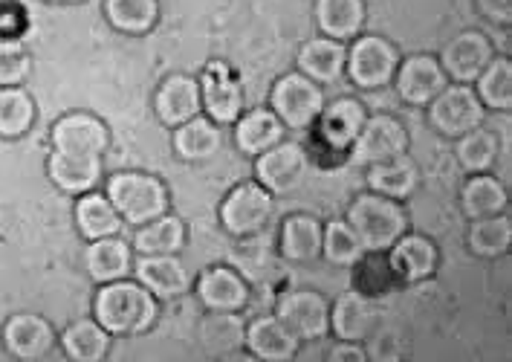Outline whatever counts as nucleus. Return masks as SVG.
I'll list each match as a JSON object with an SVG mask.
<instances>
[{
    "label": "nucleus",
    "mask_w": 512,
    "mask_h": 362,
    "mask_svg": "<svg viewBox=\"0 0 512 362\" xmlns=\"http://www.w3.org/2000/svg\"><path fill=\"white\" fill-rule=\"evenodd\" d=\"M368 119V111L359 99L353 96H339L333 102H324L322 113L316 116L313 128V142L324 145V151L333 157V166H339L342 160H348L356 134L362 131Z\"/></svg>",
    "instance_id": "nucleus-8"
},
{
    "label": "nucleus",
    "mask_w": 512,
    "mask_h": 362,
    "mask_svg": "<svg viewBox=\"0 0 512 362\" xmlns=\"http://www.w3.org/2000/svg\"><path fill=\"white\" fill-rule=\"evenodd\" d=\"M50 145V151L70 160H105L110 151V128L96 113L70 111L55 119Z\"/></svg>",
    "instance_id": "nucleus-5"
},
{
    "label": "nucleus",
    "mask_w": 512,
    "mask_h": 362,
    "mask_svg": "<svg viewBox=\"0 0 512 362\" xmlns=\"http://www.w3.org/2000/svg\"><path fill=\"white\" fill-rule=\"evenodd\" d=\"M362 252H365L362 241H359V235L353 232V226L345 218H333V221L324 223L322 255L327 264L351 270L353 264L362 258Z\"/></svg>",
    "instance_id": "nucleus-42"
},
{
    "label": "nucleus",
    "mask_w": 512,
    "mask_h": 362,
    "mask_svg": "<svg viewBox=\"0 0 512 362\" xmlns=\"http://www.w3.org/2000/svg\"><path fill=\"white\" fill-rule=\"evenodd\" d=\"M174 137H171V145H174V154L177 160L183 163H206L212 160L220 145H223V131L217 125L215 119H209L206 113H197L186 119L183 125L171 128Z\"/></svg>",
    "instance_id": "nucleus-27"
},
{
    "label": "nucleus",
    "mask_w": 512,
    "mask_h": 362,
    "mask_svg": "<svg viewBox=\"0 0 512 362\" xmlns=\"http://www.w3.org/2000/svg\"><path fill=\"white\" fill-rule=\"evenodd\" d=\"M134 276L157 302H174L191 290L189 267L180 255H136Z\"/></svg>",
    "instance_id": "nucleus-15"
},
{
    "label": "nucleus",
    "mask_w": 512,
    "mask_h": 362,
    "mask_svg": "<svg viewBox=\"0 0 512 362\" xmlns=\"http://www.w3.org/2000/svg\"><path fill=\"white\" fill-rule=\"evenodd\" d=\"M110 339L113 336L93 319H76L64 328V334L58 336L64 357L73 362H102L108 357Z\"/></svg>",
    "instance_id": "nucleus-33"
},
{
    "label": "nucleus",
    "mask_w": 512,
    "mask_h": 362,
    "mask_svg": "<svg viewBox=\"0 0 512 362\" xmlns=\"http://www.w3.org/2000/svg\"><path fill=\"white\" fill-rule=\"evenodd\" d=\"M186 241H189V229L186 221L165 212L154 221L134 226V247L136 255H180L186 250Z\"/></svg>",
    "instance_id": "nucleus-28"
},
{
    "label": "nucleus",
    "mask_w": 512,
    "mask_h": 362,
    "mask_svg": "<svg viewBox=\"0 0 512 362\" xmlns=\"http://www.w3.org/2000/svg\"><path fill=\"white\" fill-rule=\"evenodd\" d=\"M475 3L489 24L501 29L512 27V0H475Z\"/></svg>",
    "instance_id": "nucleus-45"
},
{
    "label": "nucleus",
    "mask_w": 512,
    "mask_h": 362,
    "mask_svg": "<svg viewBox=\"0 0 512 362\" xmlns=\"http://www.w3.org/2000/svg\"><path fill=\"white\" fill-rule=\"evenodd\" d=\"M0 3H6V0H0Z\"/></svg>",
    "instance_id": "nucleus-48"
},
{
    "label": "nucleus",
    "mask_w": 512,
    "mask_h": 362,
    "mask_svg": "<svg viewBox=\"0 0 512 362\" xmlns=\"http://www.w3.org/2000/svg\"><path fill=\"white\" fill-rule=\"evenodd\" d=\"M507 206H510V192L492 171L466 177V183L460 189V209L469 221L507 212Z\"/></svg>",
    "instance_id": "nucleus-32"
},
{
    "label": "nucleus",
    "mask_w": 512,
    "mask_h": 362,
    "mask_svg": "<svg viewBox=\"0 0 512 362\" xmlns=\"http://www.w3.org/2000/svg\"><path fill=\"white\" fill-rule=\"evenodd\" d=\"M275 316L301 339V342H316L330 334V302L319 290H290L278 299Z\"/></svg>",
    "instance_id": "nucleus-13"
},
{
    "label": "nucleus",
    "mask_w": 512,
    "mask_h": 362,
    "mask_svg": "<svg viewBox=\"0 0 512 362\" xmlns=\"http://www.w3.org/2000/svg\"><path fill=\"white\" fill-rule=\"evenodd\" d=\"M102 192L108 195L125 226H142V223L154 221V218L165 215L171 206L165 183L157 174H148V171H131V168L116 171L105 180Z\"/></svg>",
    "instance_id": "nucleus-2"
},
{
    "label": "nucleus",
    "mask_w": 512,
    "mask_h": 362,
    "mask_svg": "<svg viewBox=\"0 0 512 362\" xmlns=\"http://www.w3.org/2000/svg\"><path fill=\"white\" fill-rule=\"evenodd\" d=\"M391 270L400 284H417L432 279L440 267V250L429 235L420 232H403L388 252H385Z\"/></svg>",
    "instance_id": "nucleus-19"
},
{
    "label": "nucleus",
    "mask_w": 512,
    "mask_h": 362,
    "mask_svg": "<svg viewBox=\"0 0 512 362\" xmlns=\"http://www.w3.org/2000/svg\"><path fill=\"white\" fill-rule=\"evenodd\" d=\"M38 108L24 84L0 87V140H21L32 131Z\"/></svg>",
    "instance_id": "nucleus-36"
},
{
    "label": "nucleus",
    "mask_w": 512,
    "mask_h": 362,
    "mask_svg": "<svg viewBox=\"0 0 512 362\" xmlns=\"http://www.w3.org/2000/svg\"><path fill=\"white\" fill-rule=\"evenodd\" d=\"M105 18L122 35H148L160 21V0H105Z\"/></svg>",
    "instance_id": "nucleus-38"
},
{
    "label": "nucleus",
    "mask_w": 512,
    "mask_h": 362,
    "mask_svg": "<svg viewBox=\"0 0 512 362\" xmlns=\"http://www.w3.org/2000/svg\"><path fill=\"white\" fill-rule=\"evenodd\" d=\"M32 73V56L24 41H0V87L24 84Z\"/></svg>",
    "instance_id": "nucleus-43"
},
{
    "label": "nucleus",
    "mask_w": 512,
    "mask_h": 362,
    "mask_svg": "<svg viewBox=\"0 0 512 362\" xmlns=\"http://www.w3.org/2000/svg\"><path fill=\"white\" fill-rule=\"evenodd\" d=\"M0 342H3V351L12 360L38 362L47 360L53 354L58 336H55L53 325L44 316H38V313H12L0 328Z\"/></svg>",
    "instance_id": "nucleus-12"
},
{
    "label": "nucleus",
    "mask_w": 512,
    "mask_h": 362,
    "mask_svg": "<svg viewBox=\"0 0 512 362\" xmlns=\"http://www.w3.org/2000/svg\"><path fill=\"white\" fill-rule=\"evenodd\" d=\"M191 290L197 293L200 305L206 310H229V313H241L243 307L249 305L252 299V290H249V281L243 279L241 273L229 264H215V267H206Z\"/></svg>",
    "instance_id": "nucleus-18"
},
{
    "label": "nucleus",
    "mask_w": 512,
    "mask_h": 362,
    "mask_svg": "<svg viewBox=\"0 0 512 362\" xmlns=\"http://www.w3.org/2000/svg\"><path fill=\"white\" fill-rule=\"evenodd\" d=\"M408 154V131L400 119L379 113V116H368L362 131L356 134L348 160L353 166H374V163H385L391 157Z\"/></svg>",
    "instance_id": "nucleus-10"
},
{
    "label": "nucleus",
    "mask_w": 512,
    "mask_h": 362,
    "mask_svg": "<svg viewBox=\"0 0 512 362\" xmlns=\"http://www.w3.org/2000/svg\"><path fill=\"white\" fill-rule=\"evenodd\" d=\"M29 18L27 9L18 6L15 0L0 3V41H21L27 35Z\"/></svg>",
    "instance_id": "nucleus-44"
},
{
    "label": "nucleus",
    "mask_w": 512,
    "mask_h": 362,
    "mask_svg": "<svg viewBox=\"0 0 512 362\" xmlns=\"http://www.w3.org/2000/svg\"><path fill=\"white\" fill-rule=\"evenodd\" d=\"M345 221L351 223L353 232L362 241L365 252H388V247L408 232V215L403 203L394 197L377 195V192H359L348 206Z\"/></svg>",
    "instance_id": "nucleus-3"
},
{
    "label": "nucleus",
    "mask_w": 512,
    "mask_h": 362,
    "mask_svg": "<svg viewBox=\"0 0 512 362\" xmlns=\"http://www.w3.org/2000/svg\"><path fill=\"white\" fill-rule=\"evenodd\" d=\"M330 362H365L368 354L362 348V342H345V339H336V348L327 354Z\"/></svg>",
    "instance_id": "nucleus-46"
},
{
    "label": "nucleus",
    "mask_w": 512,
    "mask_h": 362,
    "mask_svg": "<svg viewBox=\"0 0 512 362\" xmlns=\"http://www.w3.org/2000/svg\"><path fill=\"white\" fill-rule=\"evenodd\" d=\"M501 154V142L492 131H486L484 125L466 131L463 137L455 140V157H458L460 168L466 174H484V171H492L495 160Z\"/></svg>",
    "instance_id": "nucleus-40"
},
{
    "label": "nucleus",
    "mask_w": 512,
    "mask_h": 362,
    "mask_svg": "<svg viewBox=\"0 0 512 362\" xmlns=\"http://www.w3.org/2000/svg\"><path fill=\"white\" fill-rule=\"evenodd\" d=\"M394 90L411 108H426L434 96L449 84L440 61L432 53H417V56L400 58L397 73H394Z\"/></svg>",
    "instance_id": "nucleus-16"
},
{
    "label": "nucleus",
    "mask_w": 512,
    "mask_h": 362,
    "mask_svg": "<svg viewBox=\"0 0 512 362\" xmlns=\"http://www.w3.org/2000/svg\"><path fill=\"white\" fill-rule=\"evenodd\" d=\"M246 342V322L241 313L229 310H209V316L200 322V345L212 357H232Z\"/></svg>",
    "instance_id": "nucleus-35"
},
{
    "label": "nucleus",
    "mask_w": 512,
    "mask_h": 362,
    "mask_svg": "<svg viewBox=\"0 0 512 362\" xmlns=\"http://www.w3.org/2000/svg\"><path fill=\"white\" fill-rule=\"evenodd\" d=\"M200 102L203 113L217 125H232L243 113V84L226 61H209L200 73Z\"/></svg>",
    "instance_id": "nucleus-11"
},
{
    "label": "nucleus",
    "mask_w": 512,
    "mask_h": 362,
    "mask_svg": "<svg viewBox=\"0 0 512 362\" xmlns=\"http://www.w3.org/2000/svg\"><path fill=\"white\" fill-rule=\"evenodd\" d=\"M492 56H495L492 38H486L484 32H478V29H466L440 50L437 61H440L449 82L472 84L481 76L486 64L492 61Z\"/></svg>",
    "instance_id": "nucleus-17"
},
{
    "label": "nucleus",
    "mask_w": 512,
    "mask_h": 362,
    "mask_svg": "<svg viewBox=\"0 0 512 362\" xmlns=\"http://www.w3.org/2000/svg\"><path fill=\"white\" fill-rule=\"evenodd\" d=\"M252 160H255V180L272 195H287L310 166L307 148L301 142L287 140L275 142L272 148Z\"/></svg>",
    "instance_id": "nucleus-14"
},
{
    "label": "nucleus",
    "mask_w": 512,
    "mask_h": 362,
    "mask_svg": "<svg viewBox=\"0 0 512 362\" xmlns=\"http://www.w3.org/2000/svg\"><path fill=\"white\" fill-rule=\"evenodd\" d=\"M47 3H55V6H70V3H84V0H47Z\"/></svg>",
    "instance_id": "nucleus-47"
},
{
    "label": "nucleus",
    "mask_w": 512,
    "mask_h": 362,
    "mask_svg": "<svg viewBox=\"0 0 512 362\" xmlns=\"http://www.w3.org/2000/svg\"><path fill=\"white\" fill-rule=\"evenodd\" d=\"M379 313L374 299L362 296L359 290H345L330 302V334L345 342H365L377 328Z\"/></svg>",
    "instance_id": "nucleus-22"
},
{
    "label": "nucleus",
    "mask_w": 512,
    "mask_h": 362,
    "mask_svg": "<svg viewBox=\"0 0 512 362\" xmlns=\"http://www.w3.org/2000/svg\"><path fill=\"white\" fill-rule=\"evenodd\" d=\"M275 209V195L267 192L258 180H243L223 197L217 218L232 238H255L264 232Z\"/></svg>",
    "instance_id": "nucleus-4"
},
{
    "label": "nucleus",
    "mask_w": 512,
    "mask_h": 362,
    "mask_svg": "<svg viewBox=\"0 0 512 362\" xmlns=\"http://www.w3.org/2000/svg\"><path fill=\"white\" fill-rule=\"evenodd\" d=\"M102 168H105V160H70L55 151H50L47 157V177L53 180L55 189L73 197L99 189Z\"/></svg>",
    "instance_id": "nucleus-34"
},
{
    "label": "nucleus",
    "mask_w": 512,
    "mask_h": 362,
    "mask_svg": "<svg viewBox=\"0 0 512 362\" xmlns=\"http://www.w3.org/2000/svg\"><path fill=\"white\" fill-rule=\"evenodd\" d=\"M512 247V221L507 212L475 218L469 226V250L478 258H504Z\"/></svg>",
    "instance_id": "nucleus-39"
},
{
    "label": "nucleus",
    "mask_w": 512,
    "mask_h": 362,
    "mask_svg": "<svg viewBox=\"0 0 512 362\" xmlns=\"http://www.w3.org/2000/svg\"><path fill=\"white\" fill-rule=\"evenodd\" d=\"M93 319L110 336L145 334L160 319V302L136 279L105 281L93 293Z\"/></svg>",
    "instance_id": "nucleus-1"
},
{
    "label": "nucleus",
    "mask_w": 512,
    "mask_h": 362,
    "mask_svg": "<svg viewBox=\"0 0 512 362\" xmlns=\"http://www.w3.org/2000/svg\"><path fill=\"white\" fill-rule=\"evenodd\" d=\"M400 64L397 47L382 38V35H365L359 32L353 41H348V58H345V73L359 90H379L388 87Z\"/></svg>",
    "instance_id": "nucleus-6"
},
{
    "label": "nucleus",
    "mask_w": 512,
    "mask_h": 362,
    "mask_svg": "<svg viewBox=\"0 0 512 362\" xmlns=\"http://www.w3.org/2000/svg\"><path fill=\"white\" fill-rule=\"evenodd\" d=\"M287 140V128L284 122L275 116L272 108H252L243 111L235 122H232V142L235 148L246 154V157H258L275 142Z\"/></svg>",
    "instance_id": "nucleus-25"
},
{
    "label": "nucleus",
    "mask_w": 512,
    "mask_h": 362,
    "mask_svg": "<svg viewBox=\"0 0 512 362\" xmlns=\"http://www.w3.org/2000/svg\"><path fill=\"white\" fill-rule=\"evenodd\" d=\"M324 223L313 215H287L278 229V252L290 264H313L322 258Z\"/></svg>",
    "instance_id": "nucleus-24"
},
{
    "label": "nucleus",
    "mask_w": 512,
    "mask_h": 362,
    "mask_svg": "<svg viewBox=\"0 0 512 362\" xmlns=\"http://www.w3.org/2000/svg\"><path fill=\"white\" fill-rule=\"evenodd\" d=\"M313 15L322 35L348 44L365 29L368 6L365 0H316Z\"/></svg>",
    "instance_id": "nucleus-30"
},
{
    "label": "nucleus",
    "mask_w": 512,
    "mask_h": 362,
    "mask_svg": "<svg viewBox=\"0 0 512 362\" xmlns=\"http://www.w3.org/2000/svg\"><path fill=\"white\" fill-rule=\"evenodd\" d=\"M345 58H348V44L336 41V38H310L301 44L298 50V73H304L307 79H313L316 84H336L345 76Z\"/></svg>",
    "instance_id": "nucleus-26"
},
{
    "label": "nucleus",
    "mask_w": 512,
    "mask_h": 362,
    "mask_svg": "<svg viewBox=\"0 0 512 362\" xmlns=\"http://www.w3.org/2000/svg\"><path fill=\"white\" fill-rule=\"evenodd\" d=\"M134 258V247H131L122 235H105V238L87 241V250H84V270H87V276L96 281V284L131 279Z\"/></svg>",
    "instance_id": "nucleus-23"
},
{
    "label": "nucleus",
    "mask_w": 512,
    "mask_h": 362,
    "mask_svg": "<svg viewBox=\"0 0 512 362\" xmlns=\"http://www.w3.org/2000/svg\"><path fill=\"white\" fill-rule=\"evenodd\" d=\"M353 273V290H359L368 299L388 296L400 281L394 276L385 252H362V258L351 267Z\"/></svg>",
    "instance_id": "nucleus-41"
},
{
    "label": "nucleus",
    "mask_w": 512,
    "mask_h": 362,
    "mask_svg": "<svg viewBox=\"0 0 512 362\" xmlns=\"http://www.w3.org/2000/svg\"><path fill=\"white\" fill-rule=\"evenodd\" d=\"M365 183L371 192L394 197L403 203L420 189V168L408 154H400V157H391L385 163H374L365 168Z\"/></svg>",
    "instance_id": "nucleus-29"
},
{
    "label": "nucleus",
    "mask_w": 512,
    "mask_h": 362,
    "mask_svg": "<svg viewBox=\"0 0 512 362\" xmlns=\"http://www.w3.org/2000/svg\"><path fill=\"white\" fill-rule=\"evenodd\" d=\"M270 108L287 131H304L324 108V87L304 73H284L270 90Z\"/></svg>",
    "instance_id": "nucleus-9"
},
{
    "label": "nucleus",
    "mask_w": 512,
    "mask_h": 362,
    "mask_svg": "<svg viewBox=\"0 0 512 362\" xmlns=\"http://www.w3.org/2000/svg\"><path fill=\"white\" fill-rule=\"evenodd\" d=\"M243 348L261 362H290L296 360L301 339L275 313H264V316H255L252 322H246Z\"/></svg>",
    "instance_id": "nucleus-20"
},
{
    "label": "nucleus",
    "mask_w": 512,
    "mask_h": 362,
    "mask_svg": "<svg viewBox=\"0 0 512 362\" xmlns=\"http://www.w3.org/2000/svg\"><path fill=\"white\" fill-rule=\"evenodd\" d=\"M426 108H429V125L446 140H458L466 131L484 125L486 119L484 102L478 99L472 84L449 82Z\"/></svg>",
    "instance_id": "nucleus-7"
},
{
    "label": "nucleus",
    "mask_w": 512,
    "mask_h": 362,
    "mask_svg": "<svg viewBox=\"0 0 512 362\" xmlns=\"http://www.w3.org/2000/svg\"><path fill=\"white\" fill-rule=\"evenodd\" d=\"M478 99L484 102L486 111H510L512 108V61L501 53H495L492 61L481 70V76L472 82Z\"/></svg>",
    "instance_id": "nucleus-37"
},
{
    "label": "nucleus",
    "mask_w": 512,
    "mask_h": 362,
    "mask_svg": "<svg viewBox=\"0 0 512 362\" xmlns=\"http://www.w3.org/2000/svg\"><path fill=\"white\" fill-rule=\"evenodd\" d=\"M73 218H76V229H79L84 241H96V238H105V235H122V229H125V221L113 209L108 195L99 192V189L76 197Z\"/></svg>",
    "instance_id": "nucleus-31"
},
{
    "label": "nucleus",
    "mask_w": 512,
    "mask_h": 362,
    "mask_svg": "<svg viewBox=\"0 0 512 362\" xmlns=\"http://www.w3.org/2000/svg\"><path fill=\"white\" fill-rule=\"evenodd\" d=\"M154 111L165 128H177L186 119L203 113L200 102V82L189 73H171L165 76L154 93Z\"/></svg>",
    "instance_id": "nucleus-21"
}]
</instances>
